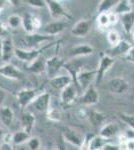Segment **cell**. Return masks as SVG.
Wrapping results in <instances>:
<instances>
[{
  "label": "cell",
  "mask_w": 134,
  "mask_h": 150,
  "mask_svg": "<svg viewBox=\"0 0 134 150\" xmlns=\"http://www.w3.org/2000/svg\"><path fill=\"white\" fill-rule=\"evenodd\" d=\"M55 43H57V42H54V43L50 42V43H48L47 45H45V46L37 48V49H26L25 50V49H21V48L15 47V49H14V56L16 58H18L19 60H21V61L25 62V63L30 64V63H32L34 60H36L38 57L41 56V53L43 51L47 50L48 48H50L53 44H55Z\"/></svg>",
  "instance_id": "1"
},
{
  "label": "cell",
  "mask_w": 134,
  "mask_h": 150,
  "mask_svg": "<svg viewBox=\"0 0 134 150\" xmlns=\"http://www.w3.org/2000/svg\"><path fill=\"white\" fill-rule=\"evenodd\" d=\"M45 3L48 10H49L51 18L54 19L55 21H63V19H67V20L72 19V16L68 13L60 1H57V0H45Z\"/></svg>",
  "instance_id": "2"
},
{
  "label": "cell",
  "mask_w": 134,
  "mask_h": 150,
  "mask_svg": "<svg viewBox=\"0 0 134 150\" xmlns=\"http://www.w3.org/2000/svg\"><path fill=\"white\" fill-rule=\"evenodd\" d=\"M39 88H23L16 93V98L21 108H26L31 105L34 99L39 95Z\"/></svg>",
  "instance_id": "3"
},
{
  "label": "cell",
  "mask_w": 134,
  "mask_h": 150,
  "mask_svg": "<svg viewBox=\"0 0 134 150\" xmlns=\"http://www.w3.org/2000/svg\"><path fill=\"white\" fill-rule=\"evenodd\" d=\"M115 63V59L107 56L105 53L100 55V59H99V64L96 69V77H95V84L99 85L103 80L105 74L108 72V70L113 66Z\"/></svg>",
  "instance_id": "4"
},
{
  "label": "cell",
  "mask_w": 134,
  "mask_h": 150,
  "mask_svg": "<svg viewBox=\"0 0 134 150\" xmlns=\"http://www.w3.org/2000/svg\"><path fill=\"white\" fill-rule=\"evenodd\" d=\"M54 37H51L46 34H40V33H29L23 37V41L28 49H37L38 46L43 42L47 41H53Z\"/></svg>",
  "instance_id": "5"
},
{
  "label": "cell",
  "mask_w": 134,
  "mask_h": 150,
  "mask_svg": "<svg viewBox=\"0 0 134 150\" xmlns=\"http://www.w3.org/2000/svg\"><path fill=\"white\" fill-rule=\"evenodd\" d=\"M61 137L64 142H67V143L71 144L75 147H78V148L82 146L85 138V136H82L79 132H77L76 130L69 127L63 128L61 132Z\"/></svg>",
  "instance_id": "6"
},
{
  "label": "cell",
  "mask_w": 134,
  "mask_h": 150,
  "mask_svg": "<svg viewBox=\"0 0 134 150\" xmlns=\"http://www.w3.org/2000/svg\"><path fill=\"white\" fill-rule=\"evenodd\" d=\"M83 64H84V61L82 59H80V58H70L69 60L65 61L64 65H63V68L68 72V74L71 77L72 82L75 86H76L77 75H78L79 72L82 70Z\"/></svg>",
  "instance_id": "7"
},
{
  "label": "cell",
  "mask_w": 134,
  "mask_h": 150,
  "mask_svg": "<svg viewBox=\"0 0 134 150\" xmlns=\"http://www.w3.org/2000/svg\"><path fill=\"white\" fill-rule=\"evenodd\" d=\"M65 63V60L55 55L46 59V74L48 78H54L57 76L59 71L63 68V65Z\"/></svg>",
  "instance_id": "8"
},
{
  "label": "cell",
  "mask_w": 134,
  "mask_h": 150,
  "mask_svg": "<svg viewBox=\"0 0 134 150\" xmlns=\"http://www.w3.org/2000/svg\"><path fill=\"white\" fill-rule=\"evenodd\" d=\"M0 76L7 79H11V80H23V73L15 65H13L10 62L0 64Z\"/></svg>",
  "instance_id": "9"
},
{
  "label": "cell",
  "mask_w": 134,
  "mask_h": 150,
  "mask_svg": "<svg viewBox=\"0 0 134 150\" xmlns=\"http://www.w3.org/2000/svg\"><path fill=\"white\" fill-rule=\"evenodd\" d=\"M106 87L108 89V91H110L113 94H123L128 90L129 88V83L126 79H124L123 77H113L110 80L107 82Z\"/></svg>",
  "instance_id": "10"
},
{
  "label": "cell",
  "mask_w": 134,
  "mask_h": 150,
  "mask_svg": "<svg viewBox=\"0 0 134 150\" xmlns=\"http://www.w3.org/2000/svg\"><path fill=\"white\" fill-rule=\"evenodd\" d=\"M98 101H99V93L96 86L90 85L84 91L83 95L77 100V103L79 105H83V106H91L97 104Z\"/></svg>",
  "instance_id": "11"
},
{
  "label": "cell",
  "mask_w": 134,
  "mask_h": 150,
  "mask_svg": "<svg viewBox=\"0 0 134 150\" xmlns=\"http://www.w3.org/2000/svg\"><path fill=\"white\" fill-rule=\"evenodd\" d=\"M132 47H133V45L131 44L130 42H128V41H126V40H121L117 45L108 48L104 53H105L107 56L115 59L116 57L125 56V55L130 51Z\"/></svg>",
  "instance_id": "12"
},
{
  "label": "cell",
  "mask_w": 134,
  "mask_h": 150,
  "mask_svg": "<svg viewBox=\"0 0 134 150\" xmlns=\"http://www.w3.org/2000/svg\"><path fill=\"white\" fill-rule=\"evenodd\" d=\"M51 103V94L47 91H43L37 96L31 105L34 107V109L40 113H46L47 110L50 108Z\"/></svg>",
  "instance_id": "13"
},
{
  "label": "cell",
  "mask_w": 134,
  "mask_h": 150,
  "mask_svg": "<svg viewBox=\"0 0 134 150\" xmlns=\"http://www.w3.org/2000/svg\"><path fill=\"white\" fill-rule=\"evenodd\" d=\"M92 22L89 19H81L78 22H76L71 28V34L75 37L83 38L88 35L91 30Z\"/></svg>",
  "instance_id": "14"
},
{
  "label": "cell",
  "mask_w": 134,
  "mask_h": 150,
  "mask_svg": "<svg viewBox=\"0 0 134 150\" xmlns=\"http://www.w3.org/2000/svg\"><path fill=\"white\" fill-rule=\"evenodd\" d=\"M96 77V69L95 70H81L77 75L76 86L80 87L82 90H86L90 86L92 80Z\"/></svg>",
  "instance_id": "15"
},
{
  "label": "cell",
  "mask_w": 134,
  "mask_h": 150,
  "mask_svg": "<svg viewBox=\"0 0 134 150\" xmlns=\"http://www.w3.org/2000/svg\"><path fill=\"white\" fill-rule=\"evenodd\" d=\"M77 87L73 83L69 84L67 87L62 89L60 92V100H61V104L64 106H70L73 102L76 101L77 98Z\"/></svg>",
  "instance_id": "16"
},
{
  "label": "cell",
  "mask_w": 134,
  "mask_h": 150,
  "mask_svg": "<svg viewBox=\"0 0 134 150\" xmlns=\"http://www.w3.org/2000/svg\"><path fill=\"white\" fill-rule=\"evenodd\" d=\"M68 27V23L63 21H52V22L46 24L44 26V34L54 37L56 35H59Z\"/></svg>",
  "instance_id": "17"
},
{
  "label": "cell",
  "mask_w": 134,
  "mask_h": 150,
  "mask_svg": "<svg viewBox=\"0 0 134 150\" xmlns=\"http://www.w3.org/2000/svg\"><path fill=\"white\" fill-rule=\"evenodd\" d=\"M94 52V47H92L90 44L83 43V44L76 45L72 47L69 51L70 58H80L84 56H89Z\"/></svg>",
  "instance_id": "18"
},
{
  "label": "cell",
  "mask_w": 134,
  "mask_h": 150,
  "mask_svg": "<svg viewBox=\"0 0 134 150\" xmlns=\"http://www.w3.org/2000/svg\"><path fill=\"white\" fill-rule=\"evenodd\" d=\"M35 122H36V118L32 112L26 111V112H23L22 114H21L20 124H21V128H22L23 131L31 134L34 126H35Z\"/></svg>",
  "instance_id": "19"
},
{
  "label": "cell",
  "mask_w": 134,
  "mask_h": 150,
  "mask_svg": "<svg viewBox=\"0 0 134 150\" xmlns=\"http://www.w3.org/2000/svg\"><path fill=\"white\" fill-rule=\"evenodd\" d=\"M119 133V126L117 125V123L115 122H110L107 123V124L103 125L100 129H99L98 135H100L101 137L105 139L110 140L113 137H115Z\"/></svg>",
  "instance_id": "20"
},
{
  "label": "cell",
  "mask_w": 134,
  "mask_h": 150,
  "mask_svg": "<svg viewBox=\"0 0 134 150\" xmlns=\"http://www.w3.org/2000/svg\"><path fill=\"white\" fill-rule=\"evenodd\" d=\"M14 49H15V47H14L11 38L7 37L5 39H3L1 61H3L4 63H9L11 58L14 56Z\"/></svg>",
  "instance_id": "21"
},
{
  "label": "cell",
  "mask_w": 134,
  "mask_h": 150,
  "mask_svg": "<svg viewBox=\"0 0 134 150\" xmlns=\"http://www.w3.org/2000/svg\"><path fill=\"white\" fill-rule=\"evenodd\" d=\"M51 86L53 87L56 90H60L64 89L65 87H67L69 84L73 83L72 79L69 75H57L54 78L49 79Z\"/></svg>",
  "instance_id": "22"
},
{
  "label": "cell",
  "mask_w": 134,
  "mask_h": 150,
  "mask_svg": "<svg viewBox=\"0 0 134 150\" xmlns=\"http://www.w3.org/2000/svg\"><path fill=\"white\" fill-rule=\"evenodd\" d=\"M88 120L94 128L100 129L104 121L106 120V115L104 113L100 112V111L90 110L88 111Z\"/></svg>",
  "instance_id": "23"
},
{
  "label": "cell",
  "mask_w": 134,
  "mask_h": 150,
  "mask_svg": "<svg viewBox=\"0 0 134 150\" xmlns=\"http://www.w3.org/2000/svg\"><path fill=\"white\" fill-rule=\"evenodd\" d=\"M27 69L29 72L36 75L46 72V59L41 55L36 60H34L32 63L27 65Z\"/></svg>",
  "instance_id": "24"
},
{
  "label": "cell",
  "mask_w": 134,
  "mask_h": 150,
  "mask_svg": "<svg viewBox=\"0 0 134 150\" xmlns=\"http://www.w3.org/2000/svg\"><path fill=\"white\" fill-rule=\"evenodd\" d=\"M14 119V112L9 106L3 105L0 107V121L5 127H10Z\"/></svg>",
  "instance_id": "25"
},
{
  "label": "cell",
  "mask_w": 134,
  "mask_h": 150,
  "mask_svg": "<svg viewBox=\"0 0 134 150\" xmlns=\"http://www.w3.org/2000/svg\"><path fill=\"white\" fill-rule=\"evenodd\" d=\"M132 11H133L132 2L129 1V0H119L117 5L114 7V9L112 10V12H114L118 16L130 13Z\"/></svg>",
  "instance_id": "26"
},
{
  "label": "cell",
  "mask_w": 134,
  "mask_h": 150,
  "mask_svg": "<svg viewBox=\"0 0 134 150\" xmlns=\"http://www.w3.org/2000/svg\"><path fill=\"white\" fill-rule=\"evenodd\" d=\"M119 18L121 20V23H122L125 33L126 34H131L134 27V10L132 12H130V13L119 16Z\"/></svg>",
  "instance_id": "27"
},
{
  "label": "cell",
  "mask_w": 134,
  "mask_h": 150,
  "mask_svg": "<svg viewBox=\"0 0 134 150\" xmlns=\"http://www.w3.org/2000/svg\"><path fill=\"white\" fill-rule=\"evenodd\" d=\"M119 0H102L99 2L98 6L96 8V14L99 15L101 13H108L114 9V7L117 5Z\"/></svg>",
  "instance_id": "28"
},
{
  "label": "cell",
  "mask_w": 134,
  "mask_h": 150,
  "mask_svg": "<svg viewBox=\"0 0 134 150\" xmlns=\"http://www.w3.org/2000/svg\"><path fill=\"white\" fill-rule=\"evenodd\" d=\"M31 135L29 133L20 130V131H16L15 133L12 134V144L15 145H22L24 143H27V141L30 139Z\"/></svg>",
  "instance_id": "29"
},
{
  "label": "cell",
  "mask_w": 134,
  "mask_h": 150,
  "mask_svg": "<svg viewBox=\"0 0 134 150\" xmlns=\"http://www.w3.org/2000/svg\"><path fill=\"white\" fill-rule=\"evenodd\" d=\"M110 142V140L105 139L103 137H101L100 135H96L93 136V138L90 141L89 145V150H102L104 146Z\"/></svg>",
  "instance_id": "30"
},
{
  "label": "cell",
  "mask_w": 134,
  "mask_h": 150,
  "mask_svg": "<svg viewBox=\"0 0 134 150\" xmlns=\"http://www.w3.org/2000/svg\"><path fill=\"white\" fill-rule=\"evenodd\" d=\"M33 18L34 15L30 13H25L22 17V28L24 29L27 34L29 33H34L35 29H34V24H33Z\"/></svg>",
  "instance_id": "31"
},
{
  "label": "cell",
  "mask_w": 134,
  "mask_h": 150,
  "mask_svg": "<svg viewBox=\"0 0 134 150\" xmlns=\"http://www.w3.org/2000/svg\"><path fill=\"white\" fill-rule=\"evenodd\" d=\"M46 118L48 120H50L51 122H55L58 123L61 121L62 119V115H61V111L56 107H51L47 110L46 112Z\"/></svg>",
  "instance_id": "32"
},
{
  "label": "cell",
  "mask_w": 134,
  "mask_h": 150,
  "mask_svg": "<svg viewBox=\"0 0 134 150\" xmlns=\"http://www.w3.org/2000/svg\"><path fill=\"white\" fill-rule=\"evenodd\" d=\"M7 25L11 29H18L22 27V17L18 14H11L7 18Z\"/></svg>",
  "instance_id": "33"
},
{
  "label": "cell",
  "mask_w": 134,
  "mask_h": 150,
  "mask_svg": "<svg viewBox=\"0 0 134 150\" xmlns=\"http://www.w3.org/2000/svg\"><path fill=\"white\" fill-rule=\"evenodd\" d=\"M106 38H107V41H108L109 45H110V47L115 46V45H117L118 43L121 41L120 35H119V33L116 30H108L107 31Z\"/></svg>",
  "instance_id": "34"
},
{
  "label": "cell",
  "mask_w": 134,
  "mask_h": 150,
  "mask_svg": "<svg viewBox=\"0 0 134 150\" xmlns=\"http://www.w3.org/2000/svg\"><path fill=\"white\" fill-rule=\"evenodd\" d=\"M118 116L121 121H123L127 125L128 128L134 130V115L133 114H126V113H123V112H119Z\"/></svg>",
  "instance_id": "35"
},
{
  "label": "cell",
  "mask_w": 134,
  "mask_h": 150,
  "mask_svg": "<svg viewBox=\"0 0 134 150\" xmlns=\"http://www.w3.org/2000/svg\"><path fill=\"white\" fill-rule=\"evenodd\" d=\"M41 146H42L41 139L37 136H31L27 141V147L29 150H40Z\"/></svg>",
  "instance_id": "36"
},
{
  "label": "cell",
  "mask_w": 134,
  "mask_h": 150,
  "mask_svg": "<svg viewBox=\"0 0 134 150\" xmlns=\"http://www.w3.org/2000/svg\"><path fill=\"white\" fill-rule=\"evenodd\" d=\"M97 24H98V27L103 28V30L108 28L110 26L108 13H101L99 15H97Z\"/></svg>",
  "instance_id": "37"
},
{
  "label": "cell",
  "mask_w": 134,
  "mask_h": 150,
  "mask_svg": "<svg viewBox=\"0 0 134 150\" xmlns=\"http://www.w3.org/2000/svg\"><path fill=\"white\" fill-rule=\"evenodd\" d=\"M26 3H27L29 6L33 7V8H36V9H41V8L46 7L45 0H27Z\"/></svg>",
  "instance_id": "38"
},
{
  "label": "cell",
  "mask_w": 134,
  "mask_h": 150,
  "mask_svg": "<svg viewBox=\"0 0 134 150\" xmlns=\"http://www.w3.org/2000/svg\"><path fill=\"white\" fill-rule=\"evenodd\" d=\"M9 32V27L7 25V23L0 21V39H5L7 38Z\"/></svg>",
  "instance_id": "39"
},
{
  "label": "cell",
  "mask_w": 134,
  "mask_h": 150,
  "mask_svg": "<svg viewBox=\"0 0 134 150\" xmlns=\"http://www.w3.org/2000/svg\"><path fill=\"white\" fill-rule=\"evenodd\" d=\"M108 17H109V23L110 25H115L116 23L118 22V19H119V16L116 15L114 12H108Z\"/></svg>",
  "instance_id": "40"
},
{
  "label": "cell",
  "mask_w": 134,
  "mask_h": 150,
  "mask_svg": "<svg viewBox=\"0 0 134 150\" xmlns=\"http://www.w3.org/2000/svg\"><path fill=\"white\" fill-rule=\"evenodd\" d=\"M124 60L127 62H130V63L134 64V46L131 48V50L129 51L127 54L124 56Z\"/></svg>",
  "instance_id": "41"
},
{
  "label": "cell",
  "mask_w": 134,
  "mask_h": 150,
  "mask_svg": "<svg viewBox=\"0 0 134 150\" xmlns=\"http://www.w3.org/2000/svg\"><path fill=\"white\" fill-rule=\"evenodd\" d=\"M6 97H7V93L4 89L0 88V107H2L4 104V101L6 100Z\"/></svg>",
  "instance_id": "42"
},
{
  "label": "cell",
  "mask_w": 134,
  "mask_h": 150,
  "mask_svg": "<svg viewBox=\"0 0 134 150\" xmlns=\"http://www.w3.org/2000/svg\"><path fill=\"white\" fill-rule=\"evenodd\" d=\"M0 150H15V148H14V145L12 143L2 142L1 145H0Z\"/></svg>",
  "instance_id": "43"
},
{
  "label": "cell",
  "mask_w": 134,
  "mask_h": 150,
  "mask_svg": "<svg viewBox=\"0 0 134 150\" xmlns=\"http://www.w3.org/2000/svg\"><path fill=\"white\" fill-rule=\"evenodd\" d=\"M102 150H120V149H119L118 145L113 144V143H111V142H109V143H107L105 146L102 148Z\"/></svg>",
  "instance_id": "44"
},
{
  "label": "cell",
  "mask_w": 134,
  "mask_h": 150,
  "mask_svg": "<svg viewBox=\"0 0 134 150\" xmlns=\"http://www.w3.org/2000/svg\"><path fill=\"white\" fill-rule=\"evenodd\" d=\"M33 24H34V29H35V30L39 29L41 27V20H40V18L37 17V16H34Z\"/></svg>",
  "instance_id": "45"
},
{
  "label": "cell",
  "mask_w": 134,
  "mask_h": 150,
  "mask_svg": "<svg viewBox=\"0 0 134 150\" xmlns=\"http://www.w3.org/2000/svg\"><path fill=\"white\" fill-rule=\"evenodd\" d=\"M8 1H3V0H0V14L2 13V11L4 10V8L6 7Z\"/></svg>",
  "instance_id": "46"
},
{
  "label": "cell",
  "mask_w": 134,
  "mask_h": 150,
  "mask_svg": "<svg viewBox=\"0 0 134 150\" xmlns=\"http://www.w3.org/2000/svg\"><path fill=\"white\" fill-rule=\"evenodd\" d=\"M8 2H9V3H11L13 6H16V7H17V6H19L17 3H22L21 1H17V0H11V1H8Z\"/></svg>",
  "instance_id": "47"
},
{
  "label": "cell",
  "mask_w": 134,
  "mask_h": 150,
  "mask_svg": "<svg viewBox=\"0 0 134 150\" xmlns=\"http://www.w3.org/2000/svg\"><path fill=\"white\" fill-rule=\"evenodd\" d=\"M4 135H5V133H4L3 129H2V128L0 127V140H3Z\"/></svg>",
  "instance_id": "48"
},
{
  "label": "cell",
  "mask_w": 134,
  "mask_h": 150,
  "mask_svg": "<svg viewBox=\"0 0 134 150\" xmlns=\"http://www.w3.org/2000/svg\"><path fill=\"white\" fill-rule=\"evenodd\" d=\"M2 44H3V39H0V60L2 56Z\"/></svg>",
  "instance_id": "49"
},
{
  "label": "cell",
  "mask_w": 134,
  "mask_h": 150,
  "mask_svg": "<svg viewBox=\"0 0 134 150\" xmlns=\"http://www.w3.org/2000/svg\"><path fill=\"white\" fill-rule=\"evenodd\" d=\"M131 36H132V40H133V42H134V31L131 32Z\"/></svg>",
  "instance_id": "50"
},
{
  "label": "cell",
  "mask_w": 134,
  "mask_h": 150,
  "mask_svg": "<svg viewBox=\"0 0 134 150\" xmlns=\"http://www.w3.org/2000/svg\"><path fill=\"white\" fill-rule=\"evenodd\" d=\"M46 150H56V149H53V148H48V149H46Z\"/></svg>",
  "instance_id": "51"
},
{
  "label": "cell",
  "mask_w": 134,
  "mask_h": 150,
  "mask_svg": "<svg viewBox=\"0 0 134 150\" xmlns=\"http://www.w3.org/2000/svg\"><path fill=\"white\" fill-rule=\"evenodd\" d=\"M0 62H1V60H0Z\"/></svg>",
  "instance_id": "52"
}]
</instances>
